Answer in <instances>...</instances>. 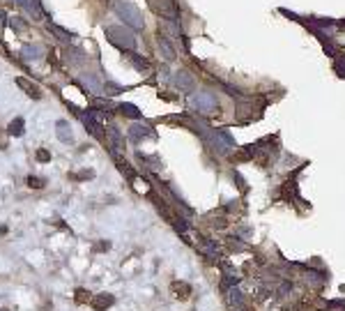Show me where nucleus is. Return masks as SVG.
<instances>
[{"label":"nucleus","mask_w":345,"mask_h":311,"mask_svg":"<svg viewBox=\"0 0 345 311\" xmlns=\"http://www.w3.org/2000/svg\"><path fill=\"white\" fill-rule=\"evenodd\" d=\"M129 60H131V65L138 69V72H143V74H147L150 72V62H147L145 58H140V55H133L131 51H129Z\"/></svg>","instance_id":"dca6fc26"},{"label":"nucleus","mask_w":345,"mask_h":311,"mask_svg":"<svg viewBox=\"0 0 345 311\" xmlns=\"http://www.w3.org/2000/svg\"><path fill=\"white\" fill-rule=\"evenodd\" d=\"M35 159H37L40 164H46V161H51V153H48V150H44V148H40V150L35 153Z\"/></svg>","instance_id":"b1692460"},{"label":"nucleus","mask_w":345,"mask_h":311,"mask_svg":"<svg viewBox=\"0 0 345 311\" xmlns=\"http://www.w3.org/2000/svg\"><path fill=\"white\" fill-rule=\"evenodd\" d=\"M12 21V26L16 28V30H23V23H21V19H9Z\"/></svg>","instance_id":"bb28decb"},{"label":"nucleus","mask_w":345,"mask_h":311,"mask_svg":"<svg viewBox=\"0 0 345 311\" xmlns=\"http://www.w3.org/2000/svg\"><path fill=\"white\" fill-rule=\"evenodd\" d=\"M74 300H76V305H90L92 293L86 291V288H76V291H74Z\"/></svg>","instance_id":"6ab92c4d"},{"label":"nucleus","mask_w":345,"mask_h":311,"mask_svg":"<svg viewBox=\"0 0 345 311\" xmlns=\"http://www.w3.org/2000/svg\"><path fill=\"white\" fill-rule=\"evenodd\" d=\"M118 111L122 113V115H127V118H133V120H138V118H140L138 106H133V104H120V106H118Z\"/></svg>","instance_id":"a211bd4d"},{"label":"nucleus","mask_w":345,"mask_h":311,"mask_svg":"<svg viewBox=\"0 0 345 311\" xmlns=\"http://www.w3.org/2000/svg\"><path fill=\"white\" fill-rule=\"evenodd\" d=\"M44 55V49L40 44H26V47L21 49V58L28 60V62H35V60H40Z\"/></svg>","instance_id":"9d476101"},{"label":"nucleus","mask_w":345,"mask_h":311,"mask_svg":"<svg viewBox=\"0 0 345 311\" xmlns=\"http://www.w3.org/2000/svg\"><path fill=\"white\" fill-rule=\"evenodd\" d=\"M28 187H30V189H44V187H46V180L44 178H37V175H28Z\"/></svg>","instance_id":"4be33fe9"},{"label":"nucleus","mask_w":345,"mask_h":311,"mask_svg":"<svg viewBox=\"0 0 345 311\" xmlns=\"http://www.w3.org/2000/svg\"><path fill=\"white\" fill-rule=\"evenodd\" d=\"M69 178L72 180H92L94 171L92 168H83V171H79V173H69Z\"/></svg>","instance_id":"5701e85b"},{"label":"nucleus","mask_w":345,"mask_h":311,"mask_svg":"<svg viewBox=\"0 0 345 311\" xmlns=\"http://www.w3.org/2000/svg\"><path fill=\"white\" fill-rule=\"evenodd\" d=\"M108 249H111V242H108V240H99V245H94V247H92V252H97V254L108 252Z\"/></svg>","instance_id":"393cba45"},{"label":"nucleus","mask_w":345,"mask_h":311,"mask_svg":"<svg viewBox=\"0 0 345 311\" xmlns=\"http://www.w3.org/2000/svg\"><path fill=\"white\" fill-rule=\"evenodd\" d=\"M113 7H115V14L125 21L127 28H131V30H143L145 28L143 14H140V9L133 2H129V0H115Z\"/></svg>","instance_id":"f257e3e1"},{"label":"nucleus","mask_w":345,"mask_h":311,"mask_svg":"<svg viewBox=\"0 0 345 311\" xmlns=\"http://www.w3.org/2000/svg\"><path fill=\"white\" fill-rule=\"evenodd\" d=\"M226 302L230 309H244V295H242L237 286H230L226 291Z\"/></svg>","instance_id":"6e6552de"},{"label":"nucleus","mask_w":345,"mask_h":311,"mask_svg":"<svg viewBox=\"0 0 345 311\" xmlns=\"http://www.w3.org/2000/svg\"><path fill=\"white\" fill-rule=\"evenodd\" d=\"M172 83H175V88L177 90H182V93H189V90H193V76L189 72H175V79H172Z\"/></svg>","instance_id":"0eeeda50"},{"label":"nucleus","mask_w":345,"mask_h":311,"mask_svg":"<svg viewBox=\"0 0 345 311\" xmlns=\"http://www.w3.org/2000/svg\"><path fill=\"white\" fill-rule=\"evenodd\" d=\"M106 40L113 47L122 49V51H133L136 49V37L131 30H127L125 26H108L106 28Z\"/></svg>","instance_id":"f03ea898"},{"label":"nucleus","mask_w":345,"mask_h":311,"mask_svg":"<svg viewBox=\"0 0 345 311\" xmlns=\"http://www.w3.org/2000/svg\"><path fill=\"white\" fill-rule=\"evenodd\" d=\"M46 28H48V30H51V33L55 35V37H58L60 42H69V40H72V37H74V35L69 33V30H65V28H60V26H55V23H48Z\"/></svg>","instance_id":"f3484780"},{"label":"nucleus","mask_w":345,"mask_h":311,"mask_svg":"<svg viewBox=\"0 0 345 311\" xmlns=\"http://www.w3.org/2000/svg\"><path fill=\"white\" fill-rule=\"evenodd\" d=\"M152 7L164 19L177 21V5H175V0H152Z\"/></svg>","instance_id":"7ed1b4c3"},{"label":"nucleus","mask_w":345,"mask_h":311,"mask_svg":"<svg viewBox=\"0 0 345 311\" xmlns=\"http://www.w3.org/2000/svg\"><path fill=\"white\" fill-rule=\"evenodd\" d=\"M14 2H19V5H26L28 0H14Z\"/></svg>","instance_id":"cd10ccee"},{"label":"nucleus","mask_w":345,"mask_h":311,"mask_svg":"<svg viewBox=\"0 0 345 311\" xmlns=\"http://www.w3.org/2000/svg\"><path fill=\"white\" fill-rule=\"evenodd\" d=\"M23 132H26V122H23V118H14L12 122H9V127H7V134L9 136H23Z\"/></svg>","instance_id":"2eb2a0df"},{"label":"nucleus","mask_w":345,"mask_h":311,"mask_svg":"<svg viewBox=\"0 0 345 311\" xmlns=\"http://www.w3.org/2000/svg\"><path fill=\"white\" fill-rule=\"evenodd\" d=\"M171 291H172V295H175L179 302H186V300L191 298L193 288H191V284H186V281H172Z\"/></svg>","instance_id":"423d86ee"},{"label":"nucleus","mask_w":345,"mask_h":311,"mask_svg":"<svg viewBox=\"0 0 345 311\" xmlns=\"http://www.w3.org/2000/svg\"><path fill=\"white\" fill-rule=\"evenodd\" d=\"M26 7H28V12L33 14L35 19H42V16H44V9H42L40 0H28V2H26Z\"/></svg>","instance_id":"aec40b11"},{"label":"nucleus","mask_w":345,"mask_h":311,"mask_svg":"<svg viewBox=\"0 0 345 311\" xmlns=\"http://www.w3.org/2000/svg\"><path fill=\"white\" fill-rule=\"evenodd\" d=\"M157 47H159V51L164 53V58L171 62V60H175V49H172V44H171V40H168L166 35H159L157 37Z\"/></svg>","instance_id":"9b49d317"},{"label":"nucleus","mask_w":345,"mask_h":311,"mask_svg":"<svg viewBox=\"0 0 345 311\" xmlns=\"http://www.w3.org/2000/svg\"><path fill=\"white\" fill-rule=\"evenodd\" d=\"M226 247H228V252H244L246 249V245H242V240L239 238H228Z\"/></svg>","instance_id":"412c9836"},{"label":"nucleus","mask_w":345,"mask_h":311,"mask_svg":"<svg viewBox=\"0 0 345 311\" xmlns=\"http://www.w3.org/2000/svg\"><path fill=\"white\" fill-rule=\"evenodd\" d=\"M131 139L133 141H140V139H154V132L150 129L147 125H140V122H136V125H131Z\"/></svg>","instance_id":"f8f14e48"},{"label":"nucleus","mask_w":345,"mask_h":311,"mask_svg":"<svg viewBox=\"0 0 345 311\" xmlns=\"http://www.w3.org/2000/svg\"><path fill=\"white\" fill-rule=\"evenodd\" d=\"M113 305H115V298L111 293H99V295H92V300H90V307L94 311H106Z\"/></svg>","instance_id":"20e7f679"},{"label":"nucleus","mask_w":345,"mask_h":311,"mask_svg":"<svg viewBox=\"0 0 345 311\" xmlns=\"http://www.w3.org/2000/svg\"><path fill=\"white\" fill-rule=\"evenodd\" d=\"M16 86H19L21 90L28 95V97H33V100H42V88L37 86V83H33V81H28L26 76H19V79H16Z\"/></svg>","instance_id":"39448f33"},{"label":"nucleus","mask_w":345,"mask_h":311,"mask_svg":"<svg viewBox=\"0 0 345 311\" xmlns=\"http://www.w3.org/2000/svg\"><path fill=\"white\" fill-rule=\"evenodd\" d=\"M196 106H198V111H200V113L219 111V104H216V97H214V95H198V100H196Z\"/></svg>","instance_id":"1a4fd4ad"},{"label":"nucleus","mask_w":345,"mask_h":311,"mask_svg":"<svg viewBox=\"0 0 345 311\" xmlns=\"http://www.w3.org/2000/svg\"><path fill=\"white\" fill-rule=\"evenodd\" d=\"M281 194H283V199H286V201H299V189H297V182H295V178L288 180L286 185L281 187Z\"/></svg>","instance_id":"ddd939ff"},{"label":"nucleus","mask_w":345,"mask_h":311,"mask_svg":"<svg viewBox=\"0 0 345 311\" xmlns=\"http://www.w3.org/2000/svg\"><path fill=\"white\" fill-rule=\"evenodd\" d=\"M55 129H58V139L62 141V143H72V141H74V134H72V127H69V122H65V120H58Z\"/></svg>","instance_id":"4468645a"},{"label":"nucleus","mask_w":345,"mask_h":311,"mask_svg":"<svg viewBox=\"0 0 345 311\" xmlns=\"http://www.w3.org/2000/svg\"><path fill=\"white\" fill-rule=\"evenodd\" d=\"M7 132H2V129H0V150H5L7 148V136H5Z\"/></svg>","instance_id":"a878e982"}]
</instances>
